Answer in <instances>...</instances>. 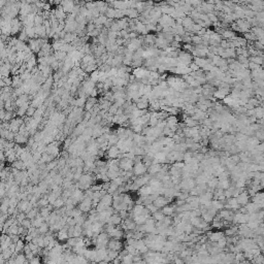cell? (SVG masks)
<instances>
[{
	"label": "cell",
	"instance_id": "cell-1",
	"mask_svg": "<svg viewBox=\"0 0 264 264\" xmlns=\"http://www.w3.org/2000/svg\"><path fill=\"white\" fill-rule=\"evenodd\" d=\"M79 206V208L80 210H82L84 214H88L90 213L91 210H92L93 207V200L92 198H88V197H85V199L83 200L80 203L77 205Z\"/></svg>",
	"mask_w": 264,
	"mask_h": 264
},
{
	"label": "cell",
	"instance_id": "cell-2",
	"mask_svg": "<svg viewBox=\"0 0 264 264\" xmlns=\"http://www.w3.org/2000/svg\"><path fill=\"white\" fill-rule=\"evenodd\" d=\"M134 161L132 159H129V158H122L120 159V169L123 171H131L133 170V167H134Z\"/></svg>",
	"mask_w": 264,
	"mask_h": 264
},
{
	"label": "cell",
	"instance_id": "cell-3",
	"mask_svg": "<svg viewBox=\"0 0 264 264\" xmlns=\"http://www.w3.org/2000/svg\"><path fill=\"white\" fill-rule=\"evenodd\" d=\"M107 249L110 251H116V252H121L123 250V243L119 240H115V238H110L107 244Z\"/></svg>",
	"mask_w": 264,
	"mask_h": 264
},
{
	"label": "cell",
	"instance_id": "cell-4",
	"mask_svg": "<svg viewBox=\"0 0 264 264\" xmlns=\"http://www.w3.org/2000/svg\"><path fill=\"white\" fill-rule=\"evenodd\" d=\"M148 171V167L144 164L143 162L135 163L134 167H133V173L135 177H141L143 174H146V172Z\"/></svg>",
	"mask_w": 264,
	"mask_h": 264
},
{
	"label": "cell",
	"instance_id": "cell-5",
	"mask_svg": "<svg viewBox=\"0 0 264 264\" xmlns=\"http://www.w3.org/2000/svg\"><path fill=\"white\" fill-rule=\"evenodd\" d=\"M177 61H180V64L182 65H190L191 61H192V56H191L189 53L186 52H182L179 54V57H177Z\"/></svg>",
	"mask_w": 264,
	"mask_h": 264
},
{
	"label": "cell",
	"instance_id": "cell-6",
	"mask_svg": "<svg viewBox=\"0 0 264 264\" xmlns=\"http://www.w3.org/2000/svg\"><path fill=\"white\" fill-rule=\"evenodd\" d=\"M105 154H106V157L108 158V159L113 160V159H118L119 156H120V154H121V152L117 146H113L107 150Z\"/></svg>",
	"mask_w": 264,
	"mask_h": 264
},
{
	"label": "cell",
	"instance_id": "cell-7",
	"mask_svg": "<svg viewBox=\"0 0 264 264\" xmlns=\"http://www.w3.org/2000/svg\"><path fill=\"white\" fill-rule=\"evenodd\" d=\"M68 228H69V226H68V225H66L64 228H62V229L60 230V231L57 232L56 237H57L58 240H59V241H67V240L69 238Z\"/></svg>",
	"mask_w": 264,
	"mask_h": 264
},
{
	"label": "cell",
	"instance_id": "cell-8",
	"mask_svg": "<svg viewBox=\"0 0 264 264\" xmlns=\"http://www.w3.org/2000/svg\"><path fill=\"white\" fill-rule=\"evenodd\" d=\"M135 104H136V107H137L138 110H147V108H148L149 105H150V102H149V99L147 98L146 96H143L135 102Z\"/></svg>",
	"mask_w": 264,
	"mask_h": 264
},
{
	"label": "cell",
	"instance_id": "cell-9",
	"mask_svg": "<svg viewBox=\"0 0 264 264\" xmlns=\"http://www.w3.org/2000/svg\"><path fill=\"white\" fill-rule=\"evenodd\" d=\"M61 6L64 9V12L67 13V15H70L73 12V8L76 6L74 4V1H69V0H66V1H62L61 2Z\"/></svg>",
	"mask_w": 264,
	"mask_h": 264
},
{
	"label": "cell",
	"instance_id": "cell-10",
	"mask_svg": "<svg viewBox=\"0 0 264 264\" xmlns=\"http://www.w3.org/2000/svg\"><path fill=\"white\" fill-rule=\"evenodd\" d=\"M99 103V101L97 100V98H94V97H89L87 99V102H86L85 105V112H91L95 105Z\"/></svg>",
	"mask_w": 264,
	"mask_h": 264
},
{
	"label": "cell",
	"instance_id": "cell-11",
	"mask_svg": "<svg viewBox=\"0 0 264 264\" xmlns=\"http://www.w3.org/2000/svg\"><path fill=\"white\" fill-rule=\"evenodd\" d=\"M27 44H28L29 49L36 55L41 51V48H40L39 43H38L37 39H30L28 43H27Z\"/></svg>",
	"mask_w": 264,
	"mask_h": 264
},
{
	"label": "cell",
	"instance_id": "cell-12",
	"mask_svg": "<svg viewBox=\"0 0 264 264\" xmlns=\"http://www.w3.org/2000/svg\"><path fill=\"white\" fill-rule=\"evenodd\" d=\"M138 194H139L140 196H150L154 194V190H153V188L148 184V185H144L143 187H141L139 190H138Z\"/></svg>",
	"mask_w": 264,
	"mask_h": 264
},
{
	"label": "cell",
	"instance_id": "cell-13",
	"mask_svg": "<svg viewBox=\"0 0 264 264\" xmlns=\"http://www.w3.org/2000/svg\"><path fill=\"white\" fill-rule=\"evenodd\" d=\"M168 202H169V199H167V197H157V198L154 200L153 204H154L155 206H157L158 208H161V207L166 206V204H167Z\"/></svg>",
	"mask_w": 264,
	"mask_h": 264
},
{
	"label": "cell",
	"instance_id": "cell-14",
	"mask_svg": "<svg viewBox=\"0 0 264 264\" xmlns=\"http://www.w3.org/2000/svg\"><path fill=\"white\" fill-rule=\"evenodd\" d=\"M126 18L130 19V20H136L139 18V13L137 12L136 8H128L126 10Z\"/></svg>",
	"mask_w": 264,
	"mask_h": 264
},
{
	"label": "cell",
	"instance_id": "cell-15",
	"mask_svg": "<svg viewBox=\"0 0 264 264\" xmlns=\"http://www.w3.org/2000/svg\"><path fill=\"white\" fill-rule=\"evenodd\" d=\"M123 222V219L121 218L119 213H116L110 217V221H108L107 224H112V225H115V226H118V225H121V223Z\"/></svg>",
	"mask_w": 264,
	"mask_h": 264
},
{
	"label": "cell",
	"instance_id": "cell-16",
	"mask_svg": "<svg viewBox=\"0 0 264 264\" xmlns=\"http://www.w3.org/2000/svg\"><path fill=\"white\" fill-rule=\"evenodd\" d=\"M12 167L18 169V170H20V171L27 170V164L25 162H23L22 160H20V159H18L17 161H15V162L12 164Z\"/></svg>",
	"mask_w": 264,
	"mask_h": 264
},
{
	"label": "cell",
	"instance_id": "cell-17",
	"mask_svg": "<svg viewBox=\"0 0 264 264\" xmlns=\"http://www.w3.org/2000/svg\"><path fill=\"white\" fill-rule=\"evenodd\" d=\"M29 138H30V137H28V136L18 133V134L16 135L15 143H16L17 144H20V146H22V144H25V143L27 144V143H28V140H29Z\"/></svg>",
	"mask_w": 264,
	"mask_h": 264
},
{
	"label": "cell",
	"instance_id": "cell-18",
	"mask_svg": "<svg viewBox=\"0 0 264 264\" xmlns=\"http://www.w3.org/2000/svg\"><path fill=\"white\" fill-rule=\"evenodd\" d=\"M85 257L87 258L89 261H95L97 257V250H90L87 249V251L85 253Z\"/></svg>",
	"mask_w": 264,
	"mask_h": 264
},
{
	"label": "cell",
	"instance_id": "cell-19",
	"mask_svg": "<svg viewBox=\"0 0 264 264\" xmlns=\"http://www.w3.org/2000/svg\"><path fill=\"white\" fill-rule=\"evenodd\" d=\"M30 204H31V203H30L29 200H22V201L19 202L18 208L20 210L21 213H25V214H26V213H27V210H28L29 206H30Z\"/></svg>",
	"mask_w": 264,
	"mask_h": 264
},
{
	"label": "cell",
	"instance_id": "cell-20",
	"mask_svg": "<svg viewBox=\"0 0 264 264\" xmlns=\"http://www.w3.org/2000/svg\"><path fill=\"white\" fill-rule=\"evenodd\" d=\"M101 202L102 203H104L106 206H113V196L112 195V194H106V195H104L103 197L101 198Z\"/></svg>",
	"mask_w": 264,
	"mask_h": 264
},
{
	"label": "cell",
	"instance_id": "cell-21",
	"mask_svg": "<svg viewBox=\"0 0 264 264\" xmlns=\"http://www.w3.org/2000/svg\"><path fill=\"white\" fill-rule=\"evenodd\" d=\"M161 169H162V166H161L159 163H153V164L148 168V171L150 172L149 174H156L158 172L161 171Z\"/></svg>",
	"mask_w": 264,
	"mask_h": 264
},
{
	"label": "cell",
	"instance_id": "cell-22",
	"mask_svg": "<svg viewBox=\"0 0 264 264\" xmlns=\"http://www.w3.org/2000/svg\"><path fill=\"white\" fill-rule=\"evenodd\" d=\"M25 31H26L27 35L30 39H38V36L36 35V32H35V27H26L25 28Z\"/></svg>",
	"mask_w": 264,
	"mask_h": 264
},
{
	"label": "cell",
	"instance_id": "cell-23",
	"mask_svg": "<svg viewBox=\"0 0 264 264\" xmlns=\"http://www.w3.org/2000/svg\"><path fill=\"white\" fill-rule=\"evenodd\" d=\"M44 222H46V220H44L43 217H41L40 215H38L34 219V220H32V226L35 227V228H39V227L44 223Z\"/></svg>",
	"mask_w": 264,
	"mask_h": 264
},
{
	"label": "cell",
	"instance_id": "cell-24",
	"mask_svg": "<svg viewBox=\"0 0 264 264\" xmlns=\"http://www.w3.org/2000/svg\"><path fill=\"white\" fill-rule=\"evenodd\" d=\"M20 226L19 224H13V226H10L8 228L6 234L8 235H19V230H20Z\"/></svg>",
	"mask_w": 264,
	"mask_h": 264
},
{
	"label": "cell",
	"instance_id": "cell-25",
	"mask_svg": "<svg viewBox=\"0 0 264 264\" xmlns=\"http://www.w3.org/2000/svg\"><path fill=\"white\" fill-rule=\"evenodd\" d=\"M233 214L230 212V210H223L220 212V217L223 218L224 220H227V221H231L232 218H233Z\"/></svg>",
	"mask_w": 264,
	"mask_h": 264
},
{
	"label": "cell",
	"instance_id": "cell-26",
	"mask_svg": "<svg viewBox=\"0 0 264 264\" xmlns=\"http://www.w3.org/2000/svg\"><path fill=\"white\" fill-rule=\"evenodd\" d=\"M119 140H120V138L118 137V135L115 134V133H112V134H110V137H108L107 141H108L110 147H113V146H117Z\"/></svg>",
	"mask_w": 264,
	"mask_h": 264
},
{
	"label": "cell",
	"instance_id": "cell-27",
	"mask_svg": "<svg viewBox=\"0 0 264 264\" xmlns=\"http://www.w3.org/2000/svg\"><path fill=\"white\" fill-rule=\"evenodd\" d=\"M73 262L74 264H89V260L85 256H79V255L76 254Z\"/></svg>",
	"mask_w": 264,
	"mask_h": 264
},
{
	"label": "cell",
	"instance_id": "cell-28",
	"mask_svg": "<svg viewBox=\"0 0 264 264\" xmlns=\"http://www.w3.org/2000/svg\"><path fill=\"white\" fill-rule=\"evenodd\" d=\"M63 206H65V200L63 199L62 197L57 198V200L54 202V204H53V207L56 208V210H60V208H62Z\"/></svg>",
	"mask_w": 264,
	"mask_h": 264
},
{
	"label": "cell",
	"instance_id": "cell-29",
	"mask_svg": "<svg viewBox=\"0 0 264 264\" xmlns=\"http://www.w3.org/2000/svg\"><path fill=\"white\" fill-rule=\"evenodd\" d=\"M38 231H39V234H41V235L48 234V233L50 232V225L44 222L39 228H38Z\"/></svg>",
	"mask_w": 264,
	"mask_h": 264
},
{
	"label": "cell",
	"instance_id": "cell-30",
	"mask_svg": "<svg viewBox=\"0 0 264 264\" xmlns=\"http://www.w3.org/2000/svg\"><path fill=\"white\" fill-rule=\"evenodd\" d=\"M222 237H223V233L222 232H213L210 234V240L212 241H216V243H218Z\"/></svg>",
	"mask_w": 264,
	"mask_h": 264
},
{
	"label": "cell",
	"instance_id": "cell-31",
	"mask_svg": "<svg viewBox=\"0 0 264 264\" xmlns=\"http://www.w3.org/2000/svg\"><path fill=\"white\" fill-rule=\"evenodd\" d=\"M38 215H39V210H38V207H34L32 210H30V212L27 214V218L30 219V220H34Z\"/></svg>",
	"mask_w": 264,
	"mask_h": 264
},
{
	"label": "cell",
	"instance_id": "cell-32",
	"mask_svg": "<svg viewBox=\"0 0 264 264\" xmlns=\"http://www.w3.org/2000/svg\"><path fill=\"white\" fill-rule=\"evenodd\" d=\"M13 258H15L16 262L18 263V264H24V263L27 261L26 255L23 254V253H20V254H18L16 257H13Z\"/></svg>",
	"mask_w": 264,
	"mask_h": 264
},
{
	"label": "cell",
	"instance_id": "cell-33",
	"mask_svg": "<svg viewBox=\"0 0 264 264\" xmlns=\"http://www.w3.org/2000/svg\"><path fill=\"white\" fill-rule=\"evenodd\" d=\"M17 37H18V39L20 41H24V43H28V41L30 40V38L28 37V35H27L26 31H25V28H24V30H22V31L20 32V34L17 36Z\"/></svg>",
	"mask_w": 264,
	"mask_h": 264
},
{
	"label": "cell",
	"instance_id": "cell-34",
	"mask_svg": "<svg viewBox=\"0 0 264 264\" xmlns=\"http://www.w3.org/2000/svg\"><path fill=\"white\" fill-rule=\"evenodd\" d=\"M236 200H237L238 204H246L247 202H248V195H247L246 193H240V195L237 196Z\"/></svg>",
	"mask_w": 264,
	"mask_h": 264
},
{
	"label": "cell",
	"instance_id": "cell-35",
	"mask_svg": "<svg viewBox=\"0 0 264 264\" xmlns=\"http://www.w3.org/2000/svg\"><path fill=\"white\" fill-rule=\"evenodd\" d=\"M173 212H174V208L172 206H168V205H166V206L163 207L162 210V213L164 214L165 217H170L173 215Z\"/></svg>",
	"mask_w": 264,
	"mask_h": 264
},
{
	"label": "cell",
	"instance_id": "cell-36",
	"mask_svg": "<svg viewBox=\"0 0 264 264\" xmlns=\"http://www.w3.org/2000/svg\"><path fill=\"white\" fill-rule=\"evenodd\" d=\"M16 48H17V51H18V52H25V51H26V49L28 48V44H27V43H24V41L19 40V43L16 46Z\"/></svg>",
	"mask_w": 264,
	"mask_h": 264
},
{
	"label": "cell",
	"instance_id": "cell-37",
	"mask_svg": "<svg viewBox=\"0 0 264 264\" xmlns=\"http://www.w3.org/2000/svg\"><path fill=\"white\" fill-rule=\"evenodd\" d=\"M105 16L107 17V19H113V20H116V9L113 7H110L107 9V12L105 13Z\"/></svg>",
	"mask_w": 264,
	"mask_h": 264
},
{
	"label": "cell",
	"instance_id": "cell-38",
	"mask_svg": "<svg viewBox=\"0 0 264 264\" xmlns=\"http://www.w3.org/2000/svg\"><path fill=\"white\" fill-rule=\"evenodd\" d=\"M164 218H165V216L162 212H156L155 214H153V219L157 222H161Z\"/></svg>",
	"mask_w": 264,
	"mask_h": 264
},
{
	"label": "cell",
	"instance_id": "cell-39",
	"mask_svg": "<svg viewBox=\"0 0 264 264\" xmlns=\"http://www.w3.org/2000/svg\"><path fill=\"white\" fill-rule=\"evenodd\" d=\"M77 240H79V237H69L67 240V241H66V244H67L68 246L72 249V248H74V247L76 246Z\"/></svg>",
	"mask_w": 264,
	"mask_h": 264
},
{
	"label": "cell",
	"instance_id": "cell-40",
	"mask_svg": "<svg viewBox=\"0 0 264 264\" xmlns=\"http://www.w3.org/2000/svg\"><path fill=\"white\" fill-rule=\"evenodd\" d=\"M212 207L215 208L216 210H222L224 206L220 200H215V201H212Z\"/></svg>",
	"mask_w": 264,
	"mask_h": 264
},
{
	"label": "cell",
	"instance_id": "cell-41",
	"mask_svg": "<svg viewBox=\"0 0 264 264\" xmlns=\"http://www.w3.org/2000/svg\"><path fill=\"white\" fill-rule=\"evenodd\" d=\"M43 22H44V19H43V17L41 15H36L35 16V20H34L35 26H41V25H43Z\"/></svg>",
	"mask_w": 264,
	"mask_h": 264
},
{
	"label": "cell",
	"instance_id": "cell-42",
	"mask_svg": "<svg viewBox=\"0 0 264 264\" xmlns=\"http://www.w3.org/2000/svg\"><path fill=\"white\" fill-rule=\"evenodd\" d=\"M21 226H23L25 229L29 230L30 228H31V227H33V226H32V220H30V219L27 218L26 220H24L23 222H22Z\"/></svg>",
	"mask_w": 264,
	"mask_h": 264
},
{
	"label": "cell",
	"instance_id": "cell-43",
	"mask_svg": "<svg viewBox=\"0 0 264 264\" xmlns=\"http://www.w3.org/2000/svg\"><path fill=\"white\" fill-rule=\"evenodd\" d=\"M17 219V222H19V224H22V222H23L24 220H26L27 219V214L25 213H20L18 216L16 217Z\"/></svg>",
	"mask_w": 264,
	"mask_h": 264
},
{
	"label": "cell",
	"instance_id": "cell-44",
	"mask_svg": "<svg viewBox=\"0 0 264 264\" xmlns=\"http://www.w3.org/2000/svg\"><path fill=\"white\" fill-rule=\"evenodd\" d=\"M36 112V108L33 107L32 105H30L29 108L27 110V113H26V117H28V118H33V116H34V113Z\"/></svg>",
	"mask_w": 264,
	"mask_h": 264
},
{
	"label": "cell",
	"instance_id": "cell-45",
	"mask_svg": "<svg viewBox=\"0 0 264 264\" xmlns=\"http://www.w3.org/2000/svg\"><path fill=\"white\" fill-rule=\"evenodd\" d=\"M119 108H120V107H118L115 103H113V105L110 107V110H108L107 113H110V115H112V116H116V113H117V112H118Z\"/></svg>",
	"mask_w": 264,
	"mask_h": 264
},
{
	"label": "cell",
	"instance_id": "cell-46",
	"mask_svg": "<svg viewBox=\"0 0 264 264\" xmlns=\"http://www.w3.org/2000/svg\"><path fill=\"white\" fill-rule=\"evenodd\" d=\"M226 244H227V240H226V237H224L223 236V237L217 243V247H218V248H224Z\"/></svg>",
	"mask_w": 264,
	"mask_h": 264
},
{
	"label": "cell",
	"instance_id": "cell-47",
	"mask_svg": "<svg viewBox=\"0 0 264 264\" xmlns=\"http://www.w3.org/2000/svg\"><path fill=\"white\" fill-rule=\"evenodd\" d=\"M1 80L5 83L6 87H12V85H13V77H10V76H9V77H1Z\"/></svg>",
	"mask_w": 264,
	"mask_h": 264
},
{
	"label": "cell",
	"instance_id": "cell-48",
	"mask_svg": "<svg viewBox=\"0 0 264 264\" xmlns=\"http://www.w3.org/2000/svg\"><path fill=\"white\" fill-rule=\"evenodd\" d=\"M96 29V25L93 23V22H90V23H88V25H87V32L88 33H90V32H92L93 30H95Z\"/></svg>",
	"mask_w": 264,
	"mask_h": 264
},
{
	"label": "cell",
	"instance_id": "cell-49",
	"mask_svg": "<svg viewBox=\"0 0 264 264\" xmlns=\"http://www.w3.org/2000/svg\"><path fill=\"white\" fill-rule=\"evenodd\" d=\"M30 264H41L40 259L38 257H34L32 260H30Z\"/></svg>",
	"mask_w": 264,
	"mask_h": 264
},
{
	"label": "cell",
	"instance_id": "cell-50",
	"mask_svg": "<svg viewBox=\"0 0 264 264\" xmlns=\"http://www.w3.org/2000/svg\"><path fill=\"white\" fill-rule=\"evenodd\" d=\"M174 264H184V261L180 259V258H176L174 259Z\"/></svg>",
	"mask_w": 264,
	"mask_h": 264
}]
</instances>
